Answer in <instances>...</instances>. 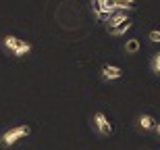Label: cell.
Instances as JSON below:
<instances>
[{
  "label": "cell",
  "instance_id": "12",
  "mask_svg": "<svg viewBox=\"0 0 160 150\" xmlns=\"http://www.w3.org/2000/svg\"><path fill=\"white\" fill-rule=\"evenodd\" d=\"M154 132H156V133L160 136V123H156V129H154Z\"/></svg>",
  "mask_w": 160,
  "mask_h": 150
},
{
  "label": "cell",
  "instance_id": "11",
  "mask_svg": "<svg viewBox=\"0 0 160 150\" xmlns=\"http://www.w3.org/2000/svg\"><path fill=\"white\" fill-rule=\"evenodd\" d=\"M148 40H150V42L160 44V31H158V29H152V31L148 34Z\"/></svg>",
  "mask_w": 160,
  "mask_h": 150
},
{
  "label": "cell",
  "instance_id": "6",
  "mask_svg": "<svg viewBox=\"0 0 160 150\" xmlns=\"http://www.w3.org/2000/svg\"><path fill=\"white\" fill-rule=\"evenodd\" d=\"M31 50H33V44L27 42V40H21V42H19V46H17V50H15L12 54H15L17 59H23V56H27Z\"/></svg>",
  "mask_w": 160,
  "mask_h": 150
},
{
  "label": "cell",
  "instance_id": "10",
  "mask_svg": "<svg viewBox=\"0 0 160 150\" xmlns=\"http://www.w3.org/2000/svg\"><path fill=\"white\" fill-rule=\"evenodd\" d=\"M127 29H131V23H129V21H127L125 25H121V27H117V29H112L110 34H112V36H121V34H125Z\"/></svg>",
  "mask_w": 160,
  "mask_h": 150
},
{
  "label": "cell",
  "instance_id": "4",
  "mask_svg": "<svg viewBox=\"0 0 160 150\" xmlns=\"http://www.w3.org/2000/svg\"><path fill=\"white\" fill-rule=\"evenodd\" d=\"M156 123H158V121H156L152 115H148V113L137 117V125H139V129H142V132H154V129H156Z\"/></svg>",
  "mask_w": 160,
  "mask_h": 150
},
{
  "label": "cell",
  "instance_id": "9",
  "mask_svg": "<svg viewBox=\"0 0 160 150\" xmlns=\"http://www.w3.org/2000/svg\"><path fill=\"white\" fill-rule=\"evenodd\" d=\"M137 48H139V42H137V40H129V42L125 44V50H127V52H135Z\"/></svg>",
  "mask_w": 160,
  "mask_h": 150
},
{
  "label": "cell",
  "instance_id": "8",
  "mask_svg": "<svg viewBox=\"0 0 160 150\" xmlns=\"http://www.w3.org/2000/svg\"><path fill=\"white\" fill-rule=\"evenodd\" d=\"M150 65H152V71H154L156 75H160V52H156L154 56H152V63H150Z\"/></svg>",
  "mask_w": 160,
  "mask_h": 150
},
{
  "label": "cell",
  "instance_id": "5",
  "mask_svg": "<svg viewBox=\"0 0 160 150\" xmlns=\"http://www.w3.org/2000/svg\"><path fill=\"white\" fill-rule=\"evenodd\" d=\"M127 21H129V19H127V15H125V13H121V11H117L114 15H110V17L106 19L108 29H110V31H112V29H117V27H121V25H125Z\"/></svg>",
  "mask_w": 160,
  "mask_h": 150
},
{
  "label": "cell",
  "instance_id": "1",
  "mask_svg": "<svg viewBox=\"0 0 160 150\" xmlns=\"http://www.w3.org/2000/svg\"><path fill=\"white\" fill-rule=\"evenodd\" d=\"M31 133V127L27 125V123H21V125H15L11 127V129H6L2 136H0V146H4V148H11V146H15L17 142H21V140H25L27 136Z\"/></svg>",
  "mask_w": 160,
  "mask_h": 150
},
{
  "label": "cell",
  "instance_id": "7",
  "mask_svg": "<svg viewBox=\"0 0 160 150\" xmlns=\"http://www.w3.org/2000/svg\"><path fill=\"white\" fill-rule=\"evenodd\" d=\"M19 42H21V40H19L17 36H4L2 38V48L8 50V52H15L17 46H19Z\"/></svg>",
  "mask_w": 160,
  "mask_h": 150
},
{
  "label": "cell",
  "instance_id": "13",
  "mask_svg": "<svg viewBox=\"0 0 160 150\" xmlns=\"http://www.w3.org/2000/svg\"><path fill=\"white\" fill-rule=\"evenodd\" d=\"M143 150H152V148H143Z\"/></svg>",
  "mask_w": 160,
  "mask_h": 150
},
{
  "label": "cell",
  "instance_id": "3",
  "mask_svg": "<svg viewBox=\"0 0 160 150\" xmlns=\"http://www.w3.org/2000/svg\"><path fill=\"white\" fill-rule=\"evenodd\" d=\"M102 79L104 81H114V79H121L123 77V69L117 65H104L102 67V71H100Z\"/></svg>",
  "mask_w": 160,
  "mask_h": 150
},
{
  "label": "cell",
  "instance_id": "2",
  "mask_svg": "<svg viewBox=\"0 0 160 150\" xmlns=\"http://www.w3.org/2000/svg\"><path fill=\"white\" fill-rule=\"evenodd\" d=\"M92 125H94V129L100 133V136H104V138L112 136V123H110V119H108L102 111H96L94 113V117H92Z\"/></svg>",
  "mask_w": 160,
  "mask_h": 150
}]
</instances>
